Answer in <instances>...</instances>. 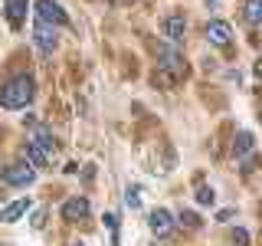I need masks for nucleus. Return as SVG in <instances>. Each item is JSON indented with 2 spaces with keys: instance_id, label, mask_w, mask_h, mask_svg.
<instances>
[{
  "instance_id": "f257e3e1",
  "label": "nucleus",
  "mask_w": 262,
  "mask_h": 246,
  "mask_svg": "<svg viewBox=\"0 0 262 246\" xmlns=\"http://www.w3.org/2000/svg\"><path fill=\"white\" fill-rule=\"evenodd\" d=\"M33 95H36L33 76H16V79L0 86V105H4V109H27L33 102Z\"/></svg>"
},
{
  "instance_id": "f03ea898",
  "label": "nucleus",
  "mask_w": 262,
  "mask_h": 246,
  "mask_svg": "<svg viewBox=\"0 0 262 246\" xmlns=\"http://www.w3.org/2000/svg\"><path fill=\"white\" fill-rule=\"evenodd\" d=\"M33 13H36V23H46V27H66L69 23V16H66V10L56 0H36L33 4Z\"/></svg>"
},
{
  "instance_id": "7ed1b4c3",
  "label": "nucleus",
  "mask_w": 262,
  "mask_h": 246,
  "mask_svg": "<svg viewBox=\"0 0 262 246\" xmlns=\"http://www.w3.org/2000/svg\"><path fill=\"white\" fill-rule=\"evenodd\" d=\"M0 177H4V184H10V187H30L33 180H36V171H33L27 161H16V164H7Z\"/></svg>"
},
{
  "instance_id": "20e7f679",
  "label": "nucleus",
  "mask_w": 262,
  "mask_h": 246,
  "mask_svg": "<svg viewBox=\"0 0 262 246\" xmlns=\"http://www.w3.org/2000/svg\"><path fill=\"white\" fill-rule=\"evenodd\" d=\"M147 227H151L154 236H170V230H174V217H170L164 207H158V210L147 213Z\"/></svg>"
},
{
  "instance_id": "39448f33",
  "label": "nucleus",
  "mask_w": 262,
  "mask_h": 246,
  "mask_svg": "<svg viewBox=\"0 0 262 246\" xmlns=\"http://www.w3.org/2000/svg\"><path fill=\"white\" fill-rule=\"evenodd\" d=\"M207 39L213 46H229L233 43V27L226 20H210L207 23Z\"/></svg>"
},
{
  "instance_id": "423d86ee",
  "label": "nucleus",
  "mask_w": 262,
  "mask_h": 246,
  "mask_svg": "<svg viewBox=\"0 0 262 246\" xmlns=\"http://www.w3.org/2000/svg\"><path fill=\"white\" fill-rule=\"evenodd\" d=\"M89 210H92V207H89V200H85V197H69V200H66L62 203V220H69V223H76V220H85L89 217Z\"/></svg>"
},
{
  "instance_id": "0eeeda50",
  "label": "nucleus",
  "mask_w": 262,
  "mask_h": 246,
  "mask_svg": "<svg viewBox=\"0 0 262 246\" xmlns=\"http://www.w3.org/2000/svg\"><path fill=\"white\" fill-rule=\"evenodd\" d=\"M164 36H167L170 43H184V36H187V20H184V13H170L167 20H164Z\"/></svg>"
},
{
  "instance_id": "6e6552de",
  "label": "nucleus",
  "mask_w": 262,
  "mask_h": 246,
  "mask_svg": "<svg viewBox=\"0 0 262 246\" xmlns=\"http://www.w3.org/2000/svg\"><path fill=\"white\" fill-rule=\"evenodd\" d=\"M30 145L43 148V151L49 154V158L56 154V138H53V131H49L46 125H33V131H30Z\"/></svg>"
},
{
  "instance_id": "1a4fd4ad",
  "label": "nucleus",
  "mask_w": 262,
  "mask_h": 246,
  "mask_svg": "<svg viewBox=\"0 0 262 246\" xmlns=\"http://www.w3.org/2000/svg\"><path fill=\"white\" fill-rule=\"evenodd\" d=\"M4 13H7V23L16 30L23 20H27V13H30V4L27 0H4Z\"/></svg>"
},
{
  "instance_id": "9d476101",
  "label": "nucleus",
  "mask_w": 262,
  "mask_h": 246,
  "mask_svg": "<svg viewBox=\"0 0 262 246\" xmlns=\"http://www.w3.org/2000/svg\"><path fill=\"white\" fill-rule=\"evenodd\" d=\"M33 39H36L39 53H46V56L56 49V30L46 27V23H36V27H33Z\"/></svg>"
},
{
  "instance_id": "9b49d317",
  "label": "nucleus",
  "mask_w": 262,
  "mask_h": 246,
  "mask_svg": "<svg viewBox=\"0 0 262 246\" xmlns=\"http://www.w3.org/2000/svg\"><path fill=\"white\" fill-rule=\"evenodd\" d=\"M27 210H30V197H20V200L0 207V223H16V220H20Z\"/></svg>"
},
{
  "instance_id": "f8f14e48",
  "label": "nucleus",
  "mask_w": 262,
  "mask_h": 246,
  "mask_svg": "<svg viewBox=\"0 0 262 246\" xmlns=\"http://www.w3.org/2000/svg\"><path fill=\"white\" fill-rule=\"evenodd\" d=\"M23 154H27V164H30V168H33V171H39V168H46V164H49V161H53V158H49V154L43 151V148H36V145H30V141H27V148H23Z\"/></svg>"
},
{
  "instance_id": "ddd939ff",
  "label": "nucleus",
  "mask_w": 262,
  "mask_h": 246,
  "mask_svg": "<svg viewBox=\"0 0 262 246\" xmlns=\"http://www.w3.org/2000/svg\"><path fill=\"white\" fill-rule=\"evenodd\" d=\"M252 148H256V138H252V131H239L233 141V154L236 158H243V154H249Z\"/></svg>"
},
{
  "instance_id": "4468645a",
  "label": "nucleus",
  "mask_w": 262,
  "mask_h": 246,
  "mask_svg": "<svg viewBox=\"0 0 262 246\" xmlns=\"http://www.w3.org/2000/svg\"><path fill=\"white\" fill-rule=\"evenodd\" d=\"M246 23H249V27H259L262 23V0H246Z\"/></svg>"
},
{
  "instance_id": "2eb2a0df",
  "label": "nucleus",
  "mask_w": 262,
  "mask_h": 246,
  "mask_svg": "<svg viewBox=\"0 0 262 246\" xmlns=\"http://www.w3.org/2000/svg\"><path fill=\"white\" fill-rule=\"evenodd\" d=\"M216 200V191H213V187H196V203H200V207H210V203Z\"/></svg>"
},
{
  "instance_id": "dca6fc26",
  "label": "nucleus",
  "mask_w": 262,
  "mask_h": 246,
  "mask_svg": "<svg viewBox=\"0 0 262 246\" xmlns=\"http://www.w3.org/2000/svg\"><path fill=\"white\" fill-rule=\"evenodd\" d=\"M125 203H128L131 210L141 207V187H128V191H125Z\"/></svg>"
},
{
  "instance_id": "f3484780",
  "label": "nucleus",
  "mask_w": 262,
  "mask_h": 246,
  "mask_svg": "<svg viewBox=\"0 0 262 246\" xmlns=\"http://www.w3.org/2000/svg\"><path fill=\"white\" fill-rule=\"evenodd\" d=\"M177 223L187 227V230H196V227H200V217H196V213H190V210H184V213L177 217Z\"/></svg>"
},
{
  "instance_id": "a211bd4d",
  "label": "nucleus",
  "mask_w": 262,
  "mask_h": 246,
  "mask_svg": "<svg viewBox=\"0 0 262 246\" xmlns=\"http://www.w3.org/2000/svg\"><path fill=\"white\" fill-rule=\"evenodd\" d=\"M233 243L236 246H249V233H246V230H233Z\"/></svg>"
},
{
  "instance_id": "6ab92c4d",
  "label": "nucleus",
  "mask_w": 262,
  "mask_h": 246,
  "mask_svg": "<svg viewBox=\"0 0 262 246\" xmlns=\"http://www.w3.org/2000/svg\"><path fill=\"white\" fill-rule=\"evenodd\" d=\"M43 223H46V210H36V213H33V227L43 230Z\"/></svg>"
},
{
  "instance_id": "aec40b11",
  "label": "nucleus",
  "mask_w": 262,
  "mask_h": 246,
  "mask_svg": "<svg viewBox=\"0 0 262 246\" xmlns=\"http://www.w3.org/2000/svg\"><path fill=\"white\" fill-rule=\"evenodd\" d=\"M72 246H85V243H72Z\"/></svg>"
},
{
  "instance_id": "412c9836",
  "label": "nucleus",
  "mask_w": 262,
  "mask_h": 246,
  "mask_svg": "<svg viewBox=\"0 0 262 246\" xmlns=\"http://www.w3.org/2000/svg\"><path fill=\"white\" fill-rule=\"evenodd\" d=\"M207 4H216V0H207Z\"/></svg>"
}]
</instances>
